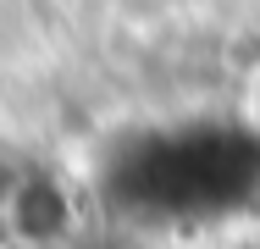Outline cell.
<instances>
[{
    "label": "cell",
    "mask_w": 260,
    "mask_h": 249,
    "mask_svg": "<svg viewBox=\"0 0 260 249\" xmlns=\"http://www.w3.org/2000/svg\"><path fill=\"white\" fill-rule=\"evenodd\" d=\"M0 222L11 227L17 244L45 249V244H61V238L72 233V199H67V189H61L55 177L28 172V177L11 183V194L0 205Z\"/></svg>",
    "instance_id": "1"
}]
</instances>
